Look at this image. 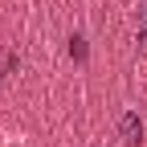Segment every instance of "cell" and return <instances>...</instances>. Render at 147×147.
<instances>
[{
    "label": "cell",
    "instance_id": "cell-1",
    "mask_svg": "<svg viewBox=\"0 0 147 147\" xmlns=\"http://www.w3.org/2000/svg\"><path fill=\"white\" fill-rule=\"evenodd\" d=\"M123 135H127V143H139L143 127H139V119H135V115H127V119H123Z\"/></svg>",
    "mask_w": 147,
    "mask_h": 147
},
{
    "label": "cell",
    "instance_id": "cell-2",
    "mask_svg": "<svg viewBox=\"0 0 147 147\" xmlns=\"http://www.w3.org/2000/svg\"><path fill=\"white\" fill-rule=\"evenodd\" d=\"M139 33H143V41H147V0H139Z\"/></svg>",
    "mask_w": 147,
    "mask_h": 147
}]
</instances>
